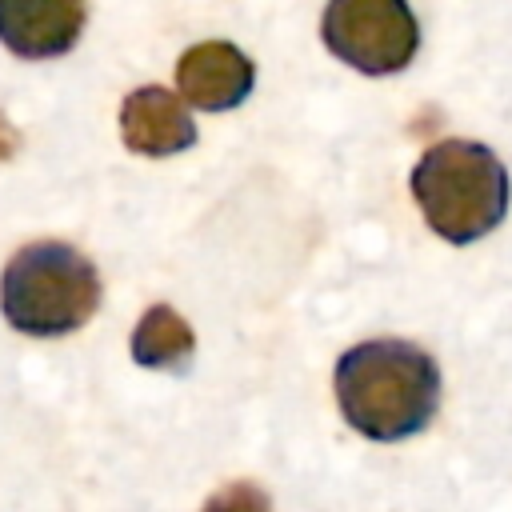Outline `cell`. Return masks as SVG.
Returning <instances> with one entry per match:
<instances>
[{
  "mask_svg": "<svg viewBox=\"0 0 512 512\" xmlns=\"http://www.w3.org/2000/svg\"><path fill=\"white\" fill-rule=\"evenodd\" d=\"M412 196L448 244L488 236L508 212V172L476 140H440L412 168Z\"/></svg>",
  "mask_w": 512,
  "mask_h": 512,
  "instance_id": "cell-2",
  "label": "cell"
},
{
  "mask_svg": "<svg viewBox=\"0 0 512 512\" xmlns=\"http://www.w3.org/2000/svg\"><path fill=\"white\" fill-rule=\"evenodd\" d=\"M320 36L340 64L368 76L408 68L420 48V24L408 0H328Z\"/></svg>",
  "mask_w": 512,
  "mask_h": 512,
  "instance_id": "cell-4",
  "label": "cell"
},
{
  "mask_svg": "<svg viewBox=\"0 0 512 512\" xmlns=\"http://www.w3.org/2000/svg\"><path fill=\"white\" fill-rule=\"evenodd\" d=\"M84 16V0H0V44L20 60H52L72 52Z\"/></svg>",
  "mask_w": 512,
  "mask_h": 512,
  "instance_id": "cell-6",
  "label": "cell"
},
{
  "mask_svg": "<svg viewBox=\"0 0 512 512\" xmlns=\"http://www.w3.org/2000/svg\"><path fill=\"white\" fill-rule=\"evenodd\" d=\"M0 308L8 324L28 336H64L100 308V276L80 248L36 240L4 264Z\"/></svg>",
  "mask_w": 512,
  "mask_h": 512,
  "instance_id": "cell-3",
  "label": "cell"
},
{
  "mask_svg": "<svg viewBox=\"0 0 512 512\" xmlns=\"http://www.w3.org/2000/svg\"><path fill=\"white\" fill-rule=\"evenodd\" d=\"M188 100L160 88L144 84L132 88L120 104V136L132 152L140 156H172L196 144V124L184 108Z\"/></svg>",
  "mask_w": 512,
  "mask_h": 512,
  "instance_id": "cell-7",
  "label": "cell"
},
{
  "mask_svg": "<svg viewBox=\"0 0 512 512\" xmlns=\"http://www.w3.org/2000/svg\"><path fill=\"white\" fill-rule=\"evenodd\" d=\"M196 352V336L188 328V320L168 308V304H152L136 332H132V360L144 368H160V372H180L192 364Z\"/></svg>",
  "mask_w": 512,
  "mask_h": 512,
  "instance_id": "cell-8",
  "label": "cell"
},
{
  "mask_svg": "<svg viewBox=\"0 0 512 512\" xmlns=\"http://www.w3.org/2000/svg\"><path fill=\"white\" fill-rule=\"evenodd\" d=\"M340 416L368 440L392 444L424 432L440 408L436 360L408 340H364L336 360Z\"/></svg>",
  "mask_w": 512,
  "mask_h": 512,
  "instance_id": "cell-1",
  "label": "cell"
},
{
  "mask_svg": "<svg viewBox=\"0 0 512 512\" xmlns=\"http://www.w3.org/2000/svg\"><path fill=\"white\" fill-rule=\"evenodd\" d=\"M252 84H256L252 60L236 44H228V40L192 44L176 60V88H180V96L192 108H204V112H228V108L244 104Z\"/></svg>",
  "mask_w": 512,
  "mask_h": 512,
  "instance_id": "cell-5",
  "label": "cell"
}]
</instances>
